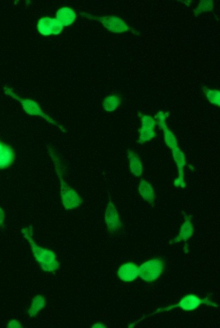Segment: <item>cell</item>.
<instances>
[{
    "mask_svg": "<svg viewBox=\"0 0 220 328\" xmlns=\"http://www.w3.org/2000/svg\"><path fill=\"white\" fill-rule=\"evenodd\" d=\"M21 232L25 239L29 241L34 257L43 271L55 272L60 268V263L57 260V255L53 251L35 243L33 238L32 226L21 229Z\"/></svg>",
    "mask_w": 220,
    "mask_h": 328,
    "instance_id": "1",
    "label": "cell"
},
{
    "mask_svg": "<svg viewBox=\"0 0 220 328\" xmlns=\"http://www.w3.org/2000/svg\"><path fill=\"white\" fill-rule=\"evenodd\" d=\"M49 154L55 164V169L60 184V194L62 204L66 210L77 209L82 204L83 200L78 193L64 181L62 178V166L60 159L55 151L50 147H48Z\"/></svg>",
    "mask_w": 220,
    "mask_h": 328,
    "instance_id": "2",
    "label": "cell"
},
{
    "mask_svg": "<svg viewBox=\"0 0 220 328\" xmlns=\"http://www.w3.org/2000/svg\"><path fill=\"white\" fill-rule=\"evenodd\" d=\"M201 305H206L208 306L213 307L214 308H219V305L217 303H215L211 301L208 297L204 299H201L198 296L194 294H188L184 296L180 302L176 305H171L161 309H159L157 311L150 314L146 317H142L141 320L138 321L137 322H134L133 324L129 325V328H133L136 326L138 323L140 322L143 319L147 317H150L157 313H159L164 312H168L170 310H172L176 308H180L185 311H192L198 308Z\"/></svg>",
    "mask_w": 220,
    "mask_h": 328,
    "instance_id": "3",
    "label": "cell"
},
{
    "mask_svg": "<svg viewBox=\"0 0 220 328\" xmlns=\"http://www.w3.org/2000/svg\"><path fill=\"white\" fill-rule=\"evenodd\" d=\"M4 93L6 96H10L16 100L20 102L22 107V109L25 112V113L30 116H41L42 118L46 120L49 124L55 125L56 127L59 128L62 132L66 133V130L61 125L57 123L56 121L54 120L50 116L44 113L41 107L38 104L37 102L31 99H27V98H22L12 91L13 89L5 86L4 87Z\"/></svg>",
    "mask_w": 220,
    "mask_h": 328,
    "instance_id": "4",
    "label": "cell"
},
{
    "mask_svg": "<svg viewBox=\"0 0 220 328\" xmlns=\"http://www.w3.org/2000/svg\"><path fill=\"white\" fill-rule=\"evenodd\" d=\"M80 16L85 19L100 22L104 28L110 32L120 34L133 29L120 18L114 16L97 17L85 12L80 13Z\"/></svg>",
    "mask_w": 220,
    "mask_h": 328,
    "instance_id": "5",
    "label": "cell"
},
{
    "mask_svg": "<svg viewBox=\"0 0 220 328\" xmlns=\"http://www.w3.org/2000/svg\"><path fill=\"white\" fill-rule=\"evenodd\" d=\"M165 264L160 258L148 260L139 267V276L147 282H153L158 279L162 274Z\"/></svg>",
    "mask_w": 220,
    "mask_h": 328,
    "instance_id": "6",
    "label": "cell"
},
{
    "mask_svg": "<svg viewBox=\"0 0 220 328\" xmlns=\"http://www.w3.org/2000/svg\"><path fill=\"white\" fill-rule=\"evenodd\" d=\"M169 116L168 112L160 111L155 116V118L159 128L163 130L165 145L172 150L178 147V143L176 135L168 128L166 124V119Z\"/></svg>",
    "mask_w": 220,
    "mask_h": 328,
    "instance_id": "7",
    "label": "cell"
},
{
    "mask_svg": "<svg viewBox=\"0 0 220 328\" xmlns=\"http://www.w3.org/2000/svg\"><path fill=\"white\" fill-rule=\"evenodd\" d=\"M105 222L107 230L111 233L119 232L123 227V223L120 221L118 211L111 199L106 209Z\"/></svg>",
    "mask_w": 220,
    "mask_h": 328,
    "instance_id": "8",
    "label": "cell"
},
{
    "mask_svg": "<svg viewBox=\"0 0 220 328\" xmlns=\"http://www.w3.org/2000/svg\"><path fill=\"white\" fill-rule=\"evenodd\" d=\"M173 159L177 166L178 177L175 179L174 185L177 187L185 188L186 183L184 178L183 169L186 165L185 155L178 147L172 150Z\"/></svg>",
    "mask_w": 220,
    "mask_h": 328,
    "instance_id": "9",
    "label": "cell"
},
{
    "mask_svg": "<svg viewBox=\"0 0 220 328\" xmlns=\"http://www.w3.org/2000/svg\"><path fill=\"white\" fill-rule=\"evenodd\" d=\"M185 219V222L183 223L180 229L178 235L174 238L169 244H176L181 241L186 242L194 235V228L192 222L191 217L189 215H186Z\"/></svg>",
    "mask_w": 220,
    "mask_h": 328,
    "instance_id": "10",
    "label": "cell"
},
{
    "mask_svg": "<svg viewBox=\"0 0 220 328\" xmlns=\"http://www.w3.org/2000/svg\"><path fill=\"white\" fill-rule=\"evenodd\" d=\"M120 279L124 282H131L139 276V267L136 264L129 262L121 266L118 271Z\"/></svg>",
    "mask_w": 220,
    "mask_h": 328,
    "instance_id": "11",
    "label": "cell"
},
{
    "mask_svg": "<svg viewBox=\"0 0 220 328\" xmlns=\"http://www.w3.org/2000/svg\"><path fill=\"white\" fill-rule=\"evenodd\" d=\"M77 19V15L73 10L69 7H61L56 13V19L64 26L73 25Z\"/></svg>",
    "mask_w": 220,
    "mask_h": 328,
    "instance_id": "12",
    "label": "cell"
},
{
    "mask_svg": "<svg viewBox=\"0 0 220 328\" xmlns=\"http://www.w3.org/2000/svg\"><path fill=\"white\" fill-rule=\"evenodd\" d=\"M15 154L10 146L3 144L2 149L0 151V169H6L14 162Z\"/></svg>",
    "mask_w": 220,
    "mask_h": 328,
    "instance_id": "13",
    "label": "cell"
},
{
    "mask_svg": "<svg viewBox=\"0 0 220 328\" xmlns=\"http://www.w3.org/2000/svg\"><path fill=\"white\" fill-rule=\"evenodd\" d=\"M138 192L143 200L151 204L154 203L156 195L153 187L151 184L145 180L141 181L138 187Z\"/></svg>",
    "mask_w": 220,
    "mask_h": 328,
    "instance_id": "14",
    "label": "cell"
},
{
    "mask_svg": "<svg viewBox=\"0 0 220 328\" xmlns=\"http://www.w3.org/2000/svg\"><path fill=\"white\" fill-rule=\"evenodd\" d=\"M129 169L131 173L136 177H140L143 173V166L138 155L132 150L128 151Z\"/></svg>",
    "mask_w": 220,
    "mask_h": 328,
    "instance_id": "15",
    "label": "cell"
},
{
    "mask_svg": "<svg viewBox=\"0 0 220 328\" xmlns=\"http://www.w3.org/2000/svg\"><path fill=\"white\" fill-rule=\"evenodd\" d=\"M46 305V300L42 295L34 296L32 300L31 306L28 309V314L30 317H34L41 311Z\"/></svg>",
    "mask_w": 220,
    "mask_h": 328,
    "instance_id": "16",
    "label": "cell"
},
{
    "mask_svg": "<svg viewBox=\"0 0 220 328\" xmlns=\"http://www.w3.org/2000/svg\"><path fill=\"white\" fill-rule=\"evenodd\" d=\"M52 18L48 17H43L40 19L37 25L39 33L44 37L52 35Z\"/></svg>",
    "mask_w": 220,
    "mask_h": 328,
    "instance_id": "17",
    "label": "cell"
},
{
    "mask_svg": "<svg viewBox=\"0 0 220 328\" xmlns=\"http://www.w3.org/2000/svg\"><path fill=\"white\" fill-rule=\"evenodd\" d=\"M121 103L120 97L116 95H111L106 97L102 103L103 109L106 112L115 111Z\"/></svg>",
    "mask_w": 220,
    "mask_h": 328,
    "instance_id": "18",
    "label": "cell"
},
{
    "mask_svg": "<svg viewBox=\"0 0 220 328\" xmlns=\"http://www.w3.org/2000/svg\"><path fill=\"white\" fill-rule=\"evenodd\" d=\"M206 98L212 104L220 107V92L219 90L203 88Z\"/></svg>",
    "mask_w": 220,
    "mask_h": 328,
    "instance_id": "19",
    "label": "cell"
},
{
    "mask_svg": "<svg viewBox=\"0 0 220 328\" xmlns=\"http://www.w3.org/2000/svg\"><path fill=\"white\" fill-rule=\"evenodd\" d=\"M139 134H140V136H139L138 142L141 144V145L145 142L151 141L152 139L156 137V133L155 130L143 129L140 128L139 129Z\"/></svg>",
    "mask_w": 220,
    "mask_h": 328,
    "instance_id": "20",
    "label": "cell"
},
{
    "mask_svg": "<svg viewBox=\"0 0 220 328\" xmlns=\"http://www.w3.org/2000/svg\"><path fill=\"white\" fill-rule=\"evenodd\" d=\"M213 10V1L212 0H203L201 1L198 7L195 11L194 13L196 16H199L201 13L212 11Z\"/></svg>",
    "mask_w": 220,
    "mask_h": 328,
    "instance_id": "21",
    "label": "cell"
},
{
    "mask_svg": "<svg viewBox=\"0 0 220 328\" xmlns=\"http://www.w3.org/2000/svg\"><path fill=\"white\" fill-rule=\"evenodd\" d=\"M139 116L141 119V129L148 130H155L156 126L157 125L156 120L149 115H141L139 114Z\"/></svg>",
    "mask_w": 220,
    "mask_h": 328,
    "instance_id": "22",
    "label": "cell"
},
{
    "mask_svg": "<svg viewBox=\"0 0 220 328\" xmlns=\"http://www.w3.org/2000/svg\"><path fill=\"white\" fill-rule=\"evenodd\" d=\"M52 35H60L62 32V31H63L64 26L62 25L60 22L58 21L56 19H52Z\"/></svg>",
    "mask_w": 220,
    "mask_h": 328,
    "instance_id": "23",
    "label": "cell"
},
{
    "mask_svg": "<svg viewBox=\"0 0 220 328\" xmlns=\"http://www.w3.org/2000/svg\"><path fill=\"white\" fill-rule=\"evenodd\" d=\"M8 328H21L22 325L20 322L17 320H12L8 322L7 326Z\"/></svg>",
    "mask_w": 220,
    "mask_h": 328,
    "instance_id": "24",
    "label": "cell"
},
{
    "mask_svg": "<svg viewBox=\"0 0 220 328\" xmlns=\"http://www.w3.org/2000/svg\"><path fill=\"white\" fill-rule=\"evenodd\" d=\"M5 220V215L2 209L0 207V226H2Z\"/></svg>",
    "mask_w": 220,
    "mask_h": 328,
    "instance_id": "25",
    "label": "cell"
},
{
    "mask_svg": "<svg viewBox=\"0 0 220 328\" xmlns=\"http://www.w3.org/2000/svg\"><path fill=\"white\" fill-rule=\"evenodd\" d=\"M92 328H107V327L105 325L103 324V323H102L97 322V323H95V324L93 325L92 326Z\"/></svg>",
    "mask_w": 220,
    "mask_h": 328,
    "instance_id": "26",
    "label": "cell"
},
{
    "mask_svg": "<svg viewBox=\"0 0 220 328\" xmlns=\"http://www.w3.org/2000/svg\"><path fill=\"white\" fill-rule=\"evenodd\" d=\"M3 143H2V142H1V141H0V151H1V149H2V146H3Z\"/></svg>",
    "mask_w": 220,
    "mask_h": 328,
    "instance_id": "27",
    "label": "cell"
}]
</instances>
